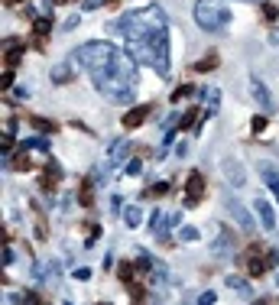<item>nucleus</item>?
<instances>
[{"mask_svg":"<svg viewBox=\"0 0 279 305\" xmlns=\"http://www.w3.org/2000/svg\"><path fill=\"white\" fill-rule=\"evenodd\" d=\"M78 71H88L110 104H130L137 94V59L114 46V42H85L69 55Z\"/></svg>","mask_w":279,"mask_h":305,"instance_id":"f257e3e1","label":"nucleus"},{"mask_svg":"<svg viewBox=\"0 0 279 305\" xmlns=\"http://www.w3.org/2000/svg\"><path fill=\"white\" fill-rule=\"evenodd\" d=\"M114 30L127 39V49L137 62L153 65L163 78H169L172 68V52H169V20H166L163 7H149L130 10L114 23Z\"/></svg>","mask_w":279,"mask_h":305,"instance_id":"f03ea898","label":"nucleus"},{"mask_svg":"<svg viewBox=\"0 0 279 305\" xmlns=\"http://www.w3.org/2000/svg\"><path fill=\"white\" fill-rule=\"evenodd\" d=\"M192 13L205 33H217L231 23V0H195Z\"/></svg>","mask_w":279,"mask_h":305,"instance_id":"7ed1b4c3","label":"nucleus"},{"mask_svg":"<svg viewBox=\"0 0 279 305\" xmlns=\"http://www.w3.org/2000/svg\"><path fill=\"white\" fill-rule=\"evenodd\" d=\"M221 204H224L227 211H231V218L237 221V224H241V227H247V234L253 231V224H256V221H253V214H250L247 208H244V204L231 195V192H224V195H221Z\"/></svg>","mask_w":279,"mask_h":305,"instance_id":"20e7f679","label":"nucleus"},{"mask_svg":"<svg viewBox=\"0 0 279 305\" xmlns=\"http://www.w3.org/2000/svg\"><path fill=\"white\" fill-rule=\"evenodd\" d=\"M202 195H205V175L202 172H188V179H185V208L198 204Z\"/></svg>","mask_w":279,"mask_h":305,"instance_id":"39448f33","label":"nucleus"},{"mask_svg":"<svg viewBox=\"0 0 279 305\" xmlns=\"http://www.w3.org/2000/svg\"><path fill=\"white\" fill-rule=\"evenodd\" d=\"M221 169H224L231 188H244V185H247V172H244V166L237 163V159H224V163H221Z\"/></svg>","mask_w":279,"mask_h":305,"instance_id":"423d86ee","label":"nucleus"},{"mask_svg":"<svg viewBox=\"0 0 279 305\" xmlns=\"http://www.w3.org/2000/svg\"><path fill=\"white\" fill-rule=\"evenodd\" d=\"M253 211H256V218H260V224H263V231H273V227H276V214H273V204L266 202V198H256Z\"/></svg>","mask_w":279,"mask_h":305,"instance_id":"0eeeda50","label":"nucleus"},{"mask_svg":"<svg viewBox=\"0 0 279 305\" xmlns=\"http://www.w3.org/2000/svg\"><path fill=\"white\" fill-rule=\"evenodd\" d=\"M59 179H62V166L59 163H46V169H42V192H55V185H59Z\"/></svg>","mask_w":279,"mask_h":305,"instance_id":"6e6552de","label":"nucleus"},{"mask_svg":"<svg viewBox=\"0 0 279 305\" xmlns=\"http://www.w3.org/2000/svg\"><path fill=\"white\" fill-rule=\"evenodd\" d=\"M149 110H153V107H146V104H143V107H133V110H127V114H124V127H127V130H137V127H140L143 120L149 117Z\"/></svg>","mask_w":279,"mask_h":305,"instance_id":"1a4fd4ad","label":"nucleus"},{"mask_svg":"<svg viewBox=\"0 0 279 305\" xmlns=\"http://www.w3.org/2000/svg\"><path fill=\"white\" fill-rule=\"evenodd\" d=\"M75 65H71V59H69V62H59V65H55V68H52V85H65V81H71V78H75Z\"/></svg>","mask_w":279,"mask_h":305,"instance_id":"9d476101","label":"nucleus"},{"mask_svg":"<svg viewBox=\"0 0 279 305\" xmlns=\"http://www.w3.org/2000/svg\"><path fill=\"white\" fill-rule=\"evenodd\" d=\"M250 91H253V98L260 101L263 110H273V98H270V91H266V85L260 78H250Z\"/></svg>","mask_w":279,"mask_h":305,"instance_id":"9b49d317","label":"nucleus"},{"mask_svg":"<svg viewBox=\"0 0 279 305\" xmlns=\"http://www.w3.org/2000/svg\"><path fill=\"white\" fill-rule=\"evenodd\" d=\"M260 175H263V182L273 188V198L279 202V169H273L270 163H260Z\"/></svg>","mask_w":279,"mask_h":305,"instance_id":"f8f14e48","label":"nucleus"},{"mask_svg":"<svg viewBox=\"0 0 279 305\" xmlns=\"http://www.w3.org/2000/svg\"><path fill=\"white\" fill-rule=\"evenodd\" d=\"M20 59H23V46H20V42H7V46H3V62H7V68H16Z\"/></svg>","mask_w":279,"mask_h":305,"instance_id":"ddd939ff","label":"nucleus"},{"mask_svg":"<svg viewBox=\"0 0 279 305\" xmlns=\"http://www.w3.org/2000/svg\"><path fill=\"white\" fill-rule=\"evenodd\" d=\"M49 26H52V23H49V13H46V16H39L36 23H33V33H36V39H33V42H36V49H42V46H46Z\"/></svg>","mask_w":279,"mask_h":305,"instance_id":"4468645a","label":"nucleus"},{"mask_svg":"<svg viewBox=\"0 0 279 305\" xmlns=\"http://www.w3.org/2000/svg\"><path fill=\"white\" fill-rule=\"evenodd\" d=\"M260 253H263V250H260V247L253 243V247H250V263H247L250 276H263V273H266V263L260 260Z\"/></svg>","mask_w":279,"mask_h":305,"instance_id":"2eb2a0df","label":"nucleus"},{"mask_svg":"<svg viewBox=\"0 0 279 305\" xmlns=\"http://www.w3.org/2000/svg\"><path fill=\"white\" fill-rule=\"evenodd\" d=\"M214 253H221V257H227V253L234 250V237H231V231H221L217 234V240H214V247H211Z\"/></svg>","mask_w":279,"mask_h":305,"instance_id":"dca6fc26","label":"nucleus"},{"mask_svg":"<svg viewBox=\"0 0 279 305\" xmlns=\"http://www.w3.org/2000/svg\"><path fill=\"white\" fill-rule=\"evenodd\" d=\"M224 286H227V289H237L244 299H250V296H253V289H250V282L244 279V276H227V279H224Z\"/></svg>","mask_w":279,"mask_h":305,"instance_id":"f3484780","label":"nucleus"},{"mask_svg":"<svg viewBox=\"0 0 279 305\" xmlns=\"http://www.w3.org/2000/svg\"><path fill=\"white\" fill-rule=\"evenodd\" d=\"M91 202H94V179H85V182H81V192H78V204H85V208H88Z\"/></svg>","mask_w":279,"mask_h":305,"instance_id":"a211bd4d","label":"nucleus"},{"mask_svg":"<svg viewBox=\"0 0 279 305\" xmlns=\"http://www.w3.org/2000/svg\"><path fill=\"white\" fill-rule=\"evenodd\" d=\"M217 62H221V59H217L214 52H208V55L202 59V62H195V65H192V71H202V75H205V71H214V68H217Z\"/></svg>","mask_w":279,"mask_h":305,"instance_id":"6ab92c4d","label":"nucleus"},{"mask_svg":"<svg viewBox=\"0 0 279 305\" xmlns=\"http://www.w3.org/2000/svg\"><path fill=\"white\" fill-rule=\"evenodd\" d=\"M30 124L36 127V130H42V133H59V124H52V120H46V117H39V114H33Z\"/></svg>","mask_w":279,"mask_h":305,"instance_id":"aec40b11","label":"nucleus"},{"mask_svg":"<svg viewBox=\"0 0 279 305\" xmlns=\"http://www.w3.org/2000/svg\"><path fill=\"white\" fill-rule=\"evenodd\" d=\"M127 156H130V143H127V140H120V143L110 146V159H114V163H124Z\"/></svg>","mask_w":279,"mask_h":305,"instance_id":"412c9836","label":"nucleus"},{"mask_svg":"<svg viewBox=\"0 0 279 305\" xmlns=\"http://www.w3.org/2000/svg\"><path fill=\"white\" fill-rule=\"evenodd\" d=\"M124 221H127V227H140V224H143V208H137V204H133V208H127V211H124Z\"/></svg>","mask_w":279,"mask_h":305,"instance_id":"4be33fe9","label":"nucleus"},{"mask_svg":"<svg viewBox=\"0 0 279 305\" xmlns=\"http://www.w3.org/2000/svg\"><path fill=\"white\" fill-rule=\"evenodd\" d=\"M198 237H202V234H198V227H192V224H185L182 231H178V240H182V243H195Z\"/></svg>","mask_w":279,"mask_h":305,"instance_id":"5701e85b","label":"nucleus"},{"mask_svg":"<svg viewBox=\"0 0 279 305\" xmlns=\"http://www.w3.org/2000/svg\"><path fill=\"white\" fill-rule=\"evenodd\" d=\"M137 270H140V273H153V270H156V260L149 257V253H140V257H137Z\"/></svg>","mask_w":279,"mask_h":305,"instance_id":"b1692460","label":"nucleus"},{"mask_svg":"<svg viewBox=\"0 0 279 305\" xmlns=\"http://www.w3.org/2000/svg\"><path fill=\"white\" fill-rule=\"evenodd\" d=\"M169 182H156V185L153 188H149V192H146V195H143V198H163V195H169Z\"/></svg>","mask_w":279,"mask_h":305,"instance_id":"393cba45","label":"nucleus"},{"mask_svg":"<svg viewBox=\"0 0 279 305\" xmlns=\"http://www.w3.org/2000/svg\"><path fill=\"white\" fill-rule=\"evenodd\" d=\"M205 98H208V107H205V114H214L217 101H221V91H217V88H208V91H205Z\"/></svg>","mask_w":279,"mask_h":305,"instance_id":"a878e982","label":"nucleus"},{"mask_svg":"<svg viewBox=\"0 0 279 305\" xmlns=\"http://www.w3.org/2000/svg\"><path fill=\"white\" fill-rule=\"evenodd\" d=\"M178 127H182V130H192V127H198V114H195V107L188 110L182 120H178Z\"/></svg>","mask_w":279,"mask_h":305,"instance_id":"bb28decb","label":"nucleus"},{"mask_svg":"<svg viewBox=\"0 0 279 305\" xmlns=\"http://www.w3.org/2000/svg\"><path fill=\"white\" fill-rule=\"evenodd\" d=\"M133 266H137V263H120V266H117V276H120L124 282H133Z\"/></svg>","mask_w":279,"mask_h":305,"instance_id":"cd10ccee","label":"nucleus"},{"mask_svg":"<svg viewBox=\"0 0 279 305\" xmlns=\"http://www.w3.org/2000/svg\"><path fill=\"white\" fill-rule=\"evenodd\" d=\"M10 166H13V169H16V172H26V169H30V156H26V153H20V156H16L13 159V163H10Z\"/></svg>","mask_w":279,"mask_h":305,"instance_id":"c85d7f7f","label":"nucleus"},{"mask_svg":"<svg viewBox=\"0 0 279 305\" xmlns=\"http://www.w3.org/2000/svg\"><path fill=\"white\" fill-rule=\"evenodd\" d=\"M195 94V85H182L175 94H172V101H185V98H192Z\"/></svg>","mask_w":279,"mask_h":305,"instance_id":"c756f323","label":"nucleus"},{"mask_svg":"<svg viewBox=\"0 0 279 305\" xmlns=\"http://www.w3.org/2000/svg\"><path fill=\"white\" fill-rule=\"evenodd\" d=\"M143 172V159H127V175H140Z\"/></svg>","mask_w":279,"mask_h":305,"instance_id":"7c9ffc66","label":"nucleus"},{"mask_svg":"<svg viewBox=\"0 0 279 305\" xmlns=\"http://www.w3.org/2000/svg\"><path fill=\"white\" fill-rule=\"evenodd\" d=\"M23 146H26V149H46V146H49V143H46V140H42V136H33V140H26V143H23Z\"/></svg>","mask_w":279,"mask_h":305,"instance_id":"2f4dec72","label":"nucleus"},{"mask_svg":"<svg viewBox=\"0 0 279 305\" xmlns=\"http://www.w3.org/2000/svg\"><path fill=\"white\" fill-rule=\"evenodd\" d=\"M71 276H75L78 282H88V279H91V270H88V266H78V270H75Z\"/></svg>","mask_w":279,"mask_h":305,"instance_id":"473e14b6","label":"nucleus"},{"mask_svg":"<svg viewBox=\"0 0 279 305\" xmlns=\"http://www.w3.org/2000/svg\"><path fill=\"white\" fill-rule=\"evenodd\" d=\"M263 16H266V20H276V16H279V10L273 7V3H263Z\"/></svg>","mask_w":279,"mask_h":305,"instance_id":"72a5a7b5","label":"nucleus"},{"mask_svg":"<svg viewBox=\"0 0 279 305\" xmlns=\"http://www.w3.org/2000/svg\"><path fill=\"white\" fill-rule=\"evenodd\" d=\"M198 302H202V305H214L217 296H214V292H202V296H198Z\"/></svg>","mask_w":279,"mask_h":305,"instance_id":"f704fd0d","label":"nucleus"},{"mask_svg":"<svg viewBox=\"0 0 279 305\" xmlns=\"http://www.w3.org/2000/svg\"><path fill=\"white\" fill-rule=\"evenodd\" d=\"M266 266H279V250H266Z\"/></svg>","mask_w":279,"mask_h":305,"instance_id":"c9c22d12","label":"nucleus"},{"mask_svg":"<svg viewBox=\"0 0 279 305\" xmlns=\"http://www.w3.org/2000/svg\"><path fill=\"white\" fill-rule=\"evenodd\" d=\"M104 0H81V10H98Z\"/></svg>","mask_w":279,"mask_h":305,"instance_id":"e433bc0d","label":"nucleus"},{"mask_svg":"<svg viewBox=\"0 0 279 305\" xmlns=\"http://www.w3.org/2000/svg\"><path fill=\"white\" fill-rule=\"evenodd\" d=\"M266 130V117H253V133H263Z\"/></svg>","mask_w":279,"mask_h":305,"instance_id":"4c0bfd02","label":"nucleus"},{"mask_svg":"<svg viewBox=\"0 0 279 305\" xmlns=\"http://www.w3.org/2000/svg\"><path fill=\"white\" fill-rule=\"evenodd\" d=\"M13 263V250H10V243H3V266Z\"/></svg>","mask_w":279,"mask_h":305,"instance_id":"58836bf2","label":"nucleus"},{"mask_svg":"<svg viewBox=\"0 0 279 305\" xmlns=\"http://www.w3.org/2000/svg\"><path fill=\"white\" fill-rule=\"evenodd\" d=\"M110 208H114V211H124V198L114 195V198H110Z\"/></svg>","mask_w":279,"mask_h":305,"instance_id":"ea45409f","label":"nucleus"},{"mask_svg":"<svg viewBox=\"0 0 279 305\" xmlns=\"http://www.w3.org/2000/svg\"><path fill=\"white\" fill-rule=\"evenodd\" d=\"M270 42H276V46H279V30H273V33H270Z\"/></svg>","mask_w":279,"mask_h":305,"instance_id":"a19ab883","label":"nucleus"},{"mask_svg":"<svg viewBox=\"0 0 279 305\" xmlns=\"http://www.w3.org/2000/svg\"><path fill=\"white\" fill-rule=\"evenodd\" d=\"M10 3H16V0H7V7H10Z\"/></svg>","mask_w":279,"mask_h":305,"instance_id":"79ce46f5","label":"nucleus"},{"mask_svg":"<svg viewBox=\"0 0 279 305\" xmlns=\"http://www.w3.org/2000/svg\"><path fill=\"white\" fill-rule=\"evenodd\" d=\"M276 286H279V276H276Z\"/></svg>","mask_w":279,"mask_h":305,"instance_id":"37998d69","label":"nucleus"},{"mask_svg":"<svg viewBox=\"0 0 279 305\" xmlns=\"http://www.w3.org/2000/svg\"><path fill=\"white\" fill-rule=\"evenodd\" d=\"M62 3H69V0H62Z\"/></svg>","mask_w":279,"mask_h":305,"instance_id":"c03bdc74","label":"nucleus"}]
</instances>
